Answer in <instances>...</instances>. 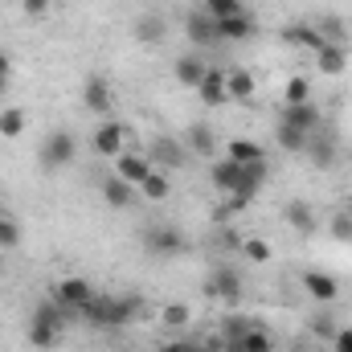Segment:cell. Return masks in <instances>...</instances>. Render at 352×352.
<instances>
[{
    "label": "cell",
    "mask_w": 352,
    "mask_h": 352,
    "mask_svg": "<svg viewBox=\"0 0 352 352\" xmlns=\"http://www.w3.org/2000/svg\"><path fill=\"white\" fill-rule=\"evenodd\" d=\"M209 184H213L217 192H234V188L242 184V164H234L230 156H226V160H209Z\"/></svg>",
    "instance_id": "cell-20"
},
{
    "label": "cell",
    "mask_w": 352,
    "mask_h": 352,
    "mask_svg": "<svg viewBox=\"0 0 352 352\" xmlns=\"http://www.w3.org/2000/svg\"><path fill=\"white\" fill-rule=\"evenodd\" d=\"M254 33H258V25H254V16H250V12H238V16L217 21V37H221L226 45H242V41H250Z\"/></svg>",
    "instance_id": "cell-15"
},
{
    "label": "cell",
    "mask_w": 352,
    "mask_h": 352,
    "mask_svg": "<svg viewBox=\"0 0 352 352\" xmlns=\"http://www.w3.org/2000/svg\"><path fill=\"white\" fill-rule=\"evenodd\" d=\"M316 29H320V33H324V37H328L332 45H344V37H349V29H344V21H336V16H324V21H320Z\"/></svg>",
    "instance_id": "cell-38"
},
{
    "label": "cell",
    "mask_w": 352,
    "mask_h": 352,
    "mask_svg": "<svg viewBox=\"0 0 352 352\" xmlns=\"http://www.w3.org/2000/svg\"><path fill=\"white\" fill-rule=\"evenodd\" d=\"M184 148H188V156H213V148H217V135H213V127L201 119V123H192L188 131H184Z\"/></svg>",
    "instance_id": "cell-21"
},
{
    "label": "cell",
    "mask_w": 352,
    "mask_h": 352,
    "mask_svg": "<svg viewBox=\"0 0 352 352\" xmlns=\"http://www.w3.org/2000/svg\"><path fill=\"white\" fill-rule=\"evenodd\" d=\"M184 33H188L192 45H221V37H217V21H213L205 8H197V12L184 16Z\"/></svg>",
    "instance_id": "cell-10"
},
{
    "label": "cell",
    "mask_w": 352,
    "mask_h": 352,
    "mask_svg": "<svg viewBox=\"0 0 352 352\" xmlns=\"http://www.w3.org/2000/svg\"><path fill=\"white\" fill-rule=\"evenodd\" d=\"M164 37H168V21H164L160 12H140V21H135V41L148 45V50H156V45H164Z\"/></svg>",
    "instance_id": "cell-17"
},
{
    "label": "cell",
    "mask_w": 352,
    "mask_h": 352,
    "mask_svg": "<svg viewBox=\"0 0 352 352\" xmlns=\"http://www.w3.org/2000/svg\"><path fill=\"white\" fill-rule=\"evenodd\" d=\"M226 156H230L234 164H254V160H266L263 144H258V140H246V135L230 140V144H226Z\"/></svg>",
    "instance_id": "cell-26"
},
{
    "label": "cell",
    "mask_w": 352,
    "mask_h": 352,
    "mask_svg": "<svg viewBox=\"0 0 352 352\" xmlns=\"http://www.w3.org/2000/svg\"><path fill=\"white\" fill-rule=\"evenodd\" d=\"M332 349H336V352H352V328H336Z\"/></svg>",
    "instance_id": "cell-42"
},
{
    "label": "cell",
    "mask_w": 352,
    "mask_h": 352,
    "mask_svg": "<svg viewBox=\"0 0 352 352\" xmlns=\"http://www.w3.org/2000/svg\"><path fill=\"white\" fill-rule=\"evenodd\" d=\"M144 250L156 258H173L184 250V234L176 226H152V230H144Z\"/></svg>",
    "instance_id": "cell-7"
},
{
    "label": "cell",
    "mask_w": 352,
    "mask_h": 352,
    "mask_svg": "<svg viewBox=\"0 0 352 352\" xmlns=\"http://www.w3.org/2000/svg\"><path fill=\"white\" fill-rule=\"evenodd\" d=\"M316 70L328 74V78H340V74L349 70V50H344V45H324V50L316 54Z\"/></svg>",
    "instance_id": "cell-24"
},
{
    "label": "cell",
    "mask_w": 352,
    "mask_h": 352,
    "mask_svg": "<svg viewBox=\"0 0 352 352\" xmlns=\"http://www.w3.org/2000/svg\"><path fill=\"white\" fill-rule=\"evenodd\" d=\"M201 8H205L213 21H226V16H238V12H246V8H242V0H201Z\"/></svg>",
    "instance_id": "cell-35"
},
{
    "label": "cell",
    "mask_w": 352,
    "mask_h": 352,
    "mask_svg": "<svg viewBox=\"0 0 352 352\" xmlns=\"http://www.w3.org/2000/svg\"><path fill=\"white\" fill-rule=\"evenodd\" d=\"M21 12L29 21H45L50 16V0H21Z\"/></svg>",
    "instance_id": "cell-40"
},
{
    "label": "cell",
    "mask_w": 352,
    "mask_h": 352,
    "mask_svg": "<svg viewBox=\"0 0 352 352\" xmlns=\"http://www.w3.org/2000/svg\"><path fill=\"white\" fill-rule=\"evenodd\" d=\"M254 90H258V78H254L250 70H230V74H226V94H230V102H250Z\"/></svg>",
    "instance_id": "cell-25"
},
{
    "label": "cell",
    "mask_w": 352,
    "mask_h": 352,
    "mask_svg": "<svg viewBox=\"0 0 352 352\" xmlns=\"http://www.w3.org/2000/svg\"><path fill=\"white\" fill-rule=\"evenodd\" d=\"M303 156L311 160V168H320V173H328V168L336 164V156H340V148H336V140H332V135H320V131H316V135L307 140V148H303Z\"/></svg>",
    "instance_id": "cell-18"
},
{
    "label": "cell",
    "mask_w": 352,
    "mask_h": 352,
    "mask_svg": "<svg viewBox=\"0 0 352 352\" xmlns=\"http://www.w3.org/2000/svg\"><path fill=\"white\" fill-rule=\"evenodd\" d=\"M332 238L352 246V209H336L332 213Z\"/></svg>",
    "instance_id": "cell-36"
},
{
    "label": "cell",
    "mask_w": 352,
    "mask_h": 352,
    "mask_svg": "<svg viewBox=\"0 0 352 352\" xmlns=\"http://www.w3.org/2000/svg\"><path fill=\"white\" fill-rule=\"evenodd\" d=\"M140 197L144 201H168L173 197V180L164 168H152V173L144 176V184H140Z\"/></svg>",
    "instance_id": "cell-27"
},
{
    "label": "cell",
    "mask_w": 352,
    "mask_h": 352,
    "mask_svg": "<svg viewBox=\"0 0 352 352\" xmlns=\"http://www.w3.org/2000/svg\"><path fill=\"white\" fill-rule=\"evenodd\" d=\"M8 74H12V58L0 50V78H8Z\"/></svg>",
    "instance_id": "cell-44"
},
{
    "label": "cell",
    "mask_w": 352,
    "mask_h": 352,
    "mask_svg": "<svg viewBox=\"0 0 352 352\" xmlns=\"http://www.w3.org/2000/svg\"><path fill=\"white\" fill-rule=\"evenodd\" d=\"M283 217H287V226H291L295 234H303V238H311V234H316V209H311L307 201H287Z\"/></svg>",
    "instance_id": "cell-22"
},
{
    "label": "cell",
    "mask_w": 352,
    "mask_h": 352,
    "mask_svg": "<svg viewBox=\"0 0 352 352\" xmlns=\"http://www.w3.org/2000/svg\"><path fill=\"white\" fill-rule=\"evenodd\" d=\"M242 352H274V336L258 324H250V332L242 336Z\"/></svg>",
    "instance_id": "cell-33"
},
{
    "label": "cell",
    "mask_w": 352,
    "mask_h": 352,
    "mask_svg": "<svg viewBox=\"0 0 352 352\" xmlns=\"http://www.w3.org/2000/svg\"><path fill=\"white\" fill-rule=\"evenodd\" d=\"M307 140H311L307 131H299V127H291V123H283V119H278V127H274V144H278L283 152H291V156H295V152H303V148H307Z\"/></svg>",
    "instance_id": "cell-28"
},
{
    "label": "cell",
    "mask_w": 352,
    "mask_h": 352,
    "mask_svg": "<svg viewBox=\"0 0 352 352\" xmlns=\"http://www.w3.org/2000/svg\"><path fill=\"white\" fill-rule=\"evenodd\" d=\"M70 316H74V311H66L58 299H41V303L33 307V320H29V344H33V349H54Z\"/></svg>",
    "instance_id": "cell-2"
},
{
    "label": "cell",
    "mask_w": 352,
    "mask_h": 352,
    "mask_svg": "<svg viewBox=\"0 0 352 352\" xmlns=\"http://www.w3.org/2000/svg\"><path fill=\"white\" fill-rule=\"evenodd\" d=\"M4 94H8V78H0V98H4Z\"/></svg>",
    "instance_id": "cell-45"
},
{
    "label": "cell",
    "mask_w": 352,
    "mask_h": 352,
    "mask_svg": "<svg viewBox=\"0 0 352 352\" xmlns=\"http://www.w3.org/2000/svg\"><path fill=\"white\" fill-rule=\"evenodd\" d=\"M140 311H144V299L135 295H94L78 316L94 328H127L131 320H140Z\"/></svg>",
    "instance_id": "cell-1"
},
{
    "label": "cell",
    "mask_w": 352,
    "mask_h": 352,
    "mask_svg": "<svg viewBox=\"0 0 352 352\" xmlns=\"http://www.w3.org/2000/svg\"><path fill=\"white\" fill-rule=\"evenodd\" d=\"M148 156H152V164H160L164 173H173V168H184V164H188V148H184V140H168V135H156Z\"/></svg>",
    "instance_id": "cell-9"
},
{
    "label": "cell",
    "mask_w": 352,
    "mask_h": 352,
    "mask_svg": "<svg viewBox=\"0 0 352 352\" xmlns=\"http://www.w3.org/2000/svg\"><path fill=\"white\" fill-rule=\"evenodd\" d=\"M242 258L254 266H266L274 258V246L266 242V238H242Z\"/></svg>",
    "instance_id": "cell-30"
},
{
    "label": "cell",
    "mask_w": 352,
    "mask_h": 352,
    "mask_svg": "<svg viewBox=\"0 0 352 352\" xmlns=\"http://www.w3.org/2000/svg\"><path fill=\"white\" fill-rule=\"evenodd\" d=\"M283 102L295 107V102H311V78L307 74H291L287 87H283Z\"/></svg>",
    "instance_id": "cell-29"
},
{
    "label": "cell",
    "mask_w": 352,
    "mask_h": 352,
    "mask_svg": "<svg viewBox=\"0 0 352 352\" xmlns=\"http://www.w3.org/2000/svg\"><path fill=\"white\" fill-rule=\"evenodd\" d=\"M78 160V140L70 135V131H50L45 140H41V148H37V164L45 168V173H62V168H70Z\"/></svg>",
    "instance_id": "cell-3"
},
{
    "label": "cell",
    "mask_w": 352,
    "mask_h": 352,
    "mask_svg": "<svg viewBox=\"0 0 352 352\" xmlns=\"http://www.w3.org/2000/svg\"><path fill=\"white\" fill-rule=\"evenodd\" d=\"M278 119L291 123V127H299V131H307V135H316V131L324 127V115L316 111V102H295V107L283 102V115H278Z\"/></svg>",
    "instance_id": "cell-16"
},
{
    "label": "cell",
    "mask_w": 352,
    "mask_h": 352,
    "mask_svg": "<svg viewBox=\"0 0 352 352\" xmlns=\"http://www.w3.org/2000/svg\"><path fill=\"white\" fill-rule=\"evenodd\" d=\"M263 184H266V160L242 164V184H238V188H246V192H258Z\"/></svg>",
    "instance_id": "cell-34"
},
{
    "label": "cell",
    "mask_w": 352,
    "mask_h": 352,
    "mask_svg": "<svg viewBox=\"0 0 352 352\" xmlns=\"http://www.w3.org/2000/svg\"><path fill=\"white\" fill-rule=\"evenodd\" d=\"M135 192H140L135 184H127L123 176H115V173L102 180V201H107V209H115V213H127V209L135 205Z\"/></svg>",
    "instance_id": "cell-12"
},
{
    "label": "cell",
    "mask_w": 352,
    "mask_h": 352,
    "mask_svg": "<svg viewBox=\"0 0 352 352\" xmlns=\"http://www.w3.org/2000/svg\"><path fill=\"white\" fill-rule=\"evenodd\" d=\"M201 291H205V299H213V303H242V274L234 270V266H217L205 283H201Z\"/></svg>",
    "instance_id": "cell-4"
},
{
    "label": "cell",
    "mask_w": 352,
    "mask_h": 352,
    "mask_svg": "<svg viewBox=\"0 0 352 352\" xmlns=\"http://www.w3.org/2000/svg\"><path fill=\"white\" fill-rule=\"evenodd\" d=\"M0 135L4 140H21L25 135V111L21 107H4L0 111Z\"/></svg>",
    "instance_id": "cell-31"
},
{
    "label": "cell",
    "mask_w": 352,
    "mask_h": 352,
    "mask_svg": "<svg viewBox=\"0 0 352 352\" xmlns=\"http://www.w3.org/2000/svg\"><path fill=\"white\" fill-rule=\"evenodd\" d=\"M164 352H201L192 340H173V344H164Z\"/></svg>",
    "instance_id": "cell-43"
},
{
    "label": "cell",
    "mask_w": 352,
    "mask_h": 352,
    "mask_svg": "<svg viewBox=\"0 0 352 352\" xmlns=\"http://www.w3.org/2000/svg\"><path fill=\"white\" fill-rule=\"evenodd\" d=\"M307 328H311L316 336H324V340H332V336H336V324H332V316H328V311L311 316V320H307Z\"/></svg>",
    "instance_id": "cell-39"
},
{
    "label": "cell",
    "mask_w": 352,
    "mask_h": 352,
    "mask_svg": "<svg viewBox=\"0 0 352 352\" xmlns=\"http://www.w3.org/2000/svg\"><path fill=\"white\" fill-rule=\"evenodd\" d=\"M156 164H152V156H144V152H119L115 156V176H123L127 184H144V176L152 173Z\"/></svg>",
    "instance_id": "cell-14"
},
{
    "label": "cell",
    "mask_w": 352,
    "mask_h": 352,
    "mask_svg": "<svg viewBox=\"0 0 352 352\" xmlns=\"http://www.w3.org/2000/svg\"><path fill=\"white\" fill-rule=\"evenodd\" d=\"M16 246H21V226L0 213V250H16Z\"/></svg>",
    "instance_id": "cell-37"
},
{
    "label": "cell",
    "mask_w": 352,
    "mask_h": 352,
    "mask_svg": "<svg viewBox=\"0 0 352 352\" xmlns=\"http://www.w3.org/2000/svg\"><path fill=\"white\" fill-rule=\"evenodd\" d=\"M283 41H287V45H299V50H307V54H320L324 45H332V41H328L316 25H307V21H303V25H291V29L283 33Z\"/></svg>",
    "instance_id": "cell-19"
},
{
    "label": "cell",
    "mask_w": 352,
    "mask_h": 352,
    "mask_svg": "<svg viewBox=\"0 0 352 352\" xmlns=\"http://www.w3.org/2000/svg\"><path fill=\"white\" fill-rule=\"evenodd\" d=\"M188 320H192V307H188V303H164V307H160V324L173 328V332L188 328Z\"/></svg>",
    "instance_id": "cell-32"
},
{
    "label": "cell",
    "mask_w": 352,
    "mask_h": 352,
    "mask_svg": "<svg viewBox=\"0 0 352 352\" xmlns=\"http://www.w3.org/2000/svg\"><path fill=\"white\" fill-rule=\"evenodd\" d=\"M299 283H303V291H307L316 303H336V299H340V283H336L328 270H303Z\"/></svg>",
    "instance_id": "cell-11"
},
{
    "label": "cell",
    "mask_w": 352,
    "mask_h": 352,
    "mask_svg": "<svg viewBox=\"0 0 352 352\" xmlns=\"http://www.w3.org/2000/svg\"><path fill=\"white\" fill-rule=\"evenodd\" d=\"M54 299H58L66 311H82L90 299H94V287H90L82 274H70V278H62V283L54 287Z\"/></svg>",
    "instance_id": "cell-8"
},
{
    "label": "cell",
    "mask_w": 352,
    "mask_h": 352,
    "mask_svg": "<svg viewBox=\"0 0 352 352\" xmlns=\"http://www.w3.org/2000/svg\"><path fill=\"white\" fill-rule=\"evenodd\" d=\"M90 148H94V156L115 160L119 152H127V127L115 123V119H102V123L94 127V135H90Z\"/></svg>",
    "instance_id": "cell-5"
},
{
    "label": "cell",
    "mask_w": 352,
    "mask_h": 352,
    "mask_svg": "<svg viewBox=\"0 0 352 352\" xmlns=\"http://www.w3.org/2000/svg\"><path fill=\"white\" fill-rule=\"evenodd\" d=\"M246 332H250V320H242V316H230L221 324V336H246Z\"/></svg>",
    "instance_id": "cell-41"
},
{
    "label": "cell",
    "mask_w": 352,
    "mask_h": 352,
    "mask_svg": "<svg viewBox=\"0 0 352 352\" xmlns=\"http://www.w3.org/2000/svg\"><path fill=\"white\" fill-rule=\"evenodd\" d=\"M226 74H230V70H221V66H209V70H205V78L197 82V94H201V102H205L209 111L230 102V94H226Z\"/></svg>",
    "instance_id": "cell-13"
},
{
    "label": "cell",
    "mask_w": 352,
    "mask_h": 352,
    "mask_svg": "<svg viewBox=\"0 0 352 352\" xmlns=\"http://www.w3.org/2000/svg\"><path fill=\"white\" fill-rule=\"evenodd\" d=\"M205 70H209V66H205V62H201L197 54H180V58L173 62L176 82H180V87H188V90H197V82L205 78Z\"/></svg>",
    "instance_id": "cell-23"
},
{
    "label": "cell",
    "mask_w": 352,
    "mask_h": 352,
    "mask_svg": "<svg viewBox=\"0 0 352 352\" xmlns=\"http://www.w3.org/2000/svg\"><path fill=\"white\" fill-rule=\"evenodd\" d=\"M82 107H87L90 115H98V119H111V111H115V90H111V82H107L102 74H90L87 82H82Z\"/></svg>",
    "instance_id": "cell-6"
}]
</instances>
